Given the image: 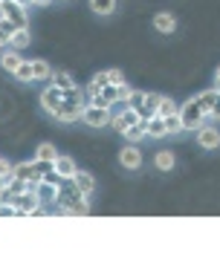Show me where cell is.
Here are the masks:
<instances>
[{
    "mask_svg": "<svg viewBox=\"0 0 220 260\" xmlns=\"http://www.w3.org/2000/svg\"><path fill=\"white\" fill-rule=\"evenodd\" d=\"M206 116H209V113H206L200 104H197V99L185 102V104H183V110H180L183 130H200V127H203V119H206Z\"/></svg>",
    "mask_w": 220,
    "mask_h": 260,
    "instance_id": "1",
    "label": "cell"
},
{
    "mask_svg": "<svg viewBox=\"0 0 220 260\" xmlns=\"http://www.w3.org/2000/svg\"><path fill=\"white\" fill-rule=\"evenodd\" d=\"M0 15L9 20V23H15V29H29L26 12H23V6H20V3H15V0H6V3H0Z\"/></svg>",
    "mask_w": 220,
    "mask_h": 260,
    "instance_id": "2",
    "label": "cell"
},
{
    "mask_svg": "<svg viewBox=\"0 0 220 260\" xmlns=\"http://www.w3.org/2000/svg\"><path fill=\"white\" fill-rule=\"evenodd\" d=\"M52 116L58 121H67V124H70V121H75V119H81L84 116V102H70V99H64Z\"/></svg>",
    "mask_w": 220,
    "mask_h": 260,
    "instance_id": "3",
    "label": "cell"
},
{
    "mask_svg": "<svg viewBox=\"0 0 220 260\" xmlns=\"http://www.w3.org/2000/svg\"><path fill=\"white\" fill-rule=\"evenodd\" d=\"M90 127H104V124H110V107H96V104H87L84 107V116H81Z\"/></svg>",
    "mask_w": 220,
    "mask_h": 260,
    "instance_id": "4",
    "label": "cell"
},
{
    "mask_svg": "<svg viewBox=\"0 0 220 260\" xmlns=\"http://www.w3.org/2000/svg\"><path fill=\"white\" fill-rule=\"evenodd\" d=\"M139 121H142V119H139V113L130 110V107H125V113L113 116V119H110V124L119 130V133H125V127H133V124H139Z\"/></svg>",
    "mask_w": 220,
    "mask_h": 260,
    "instance_id": "5",
    "label": "cell"
},
{
    "mask_svg": "<svg viewBox=\"0 0 220 260\" xmlns=\"http://www.w3.org/2000/svg\"><path fill=\"white\" fill-rule=\"evenodd\" d=\"M64 102V90H61V87H49V90H44V93H41V104H44L46 110L49 113H55L58 110V104Z\"/></svg>",
    "mask_w": 220,
    "mask_h": 260,
    "instance_id": "6",
    "label": "cell"
},
{
    "mask_svg": "<svg viewBox=\"0 0 220 260\" xmlns=\"http://www.w3.org/2000/svg\"><path fill=\"white\" fill-rule=\"evenodd\" d=\"M159 102H162V95H159V93H145V104L139 107V119H142V121L154 119V116H156V107H159Z\"/></svg>",
    "mask_w": 220,
    "mask_h": 260,
    "instance_id": "7",
    "label": "cell"
},
{
    "mask_svg": "<svg viewBox=\"0 0 220 260\" xmlns=\"http://www.w3.org/2000/svg\"><path fill=\"white\" fill-rule=\"evenodd\" d=\"M197 142H200L203 148L211 150V148H217V145H220V133L214 127H200V130H197Z\"/></svg>",
    "mask_w": 220,
    "mask_h": 260,
    "instance_id": "8",
    "label": "cell"
},
{
    "mask_svg": "<svg viewBox=\"0 0 220 260\" xmlns=\"http://www.w3.org/2000/svg\"><path fill=\"white\" fill-rule=\"evenodd\" d=\"M52 168L61 174V177H75V171H78V168H75V162H73L70 156H58V159L52 162Z\"/></svg>",
    "mask_w": 220,
    "mask_h": 260,
    "instance_id": "9",
    "label": "cell"
},
{
    "mask_svg": "<svg viewBox=\"0 0 220 260\" xmlns=\"http://www.w3.org/2000/svg\"><path fill=\"white\" fill-rule=\"evenodd\" d=\"M168 130H165V119L162 116H154V119L145 121V136H165Z\"/></svg>",
    "mask_w": 220,
    "mask_h": 260,
    "instance_id": "10",
    "label": "cell"
},
{
    "mask_svg": "<svg viewBox=\"0 0 220 260\" xmlns=\"http://www.w3.org/2000/svg\"><path fill=\"white\" fill-rule=\"evenodd\" d=\"M35 194L41 203H55V194H58V185H52V182H41V185L35 188Z\"/></svg>",
    "mask_w": 220,
    "mask_h": 260,
    "instance_id": "11",
    "label": "cell"
},
{
    "mask_svg": "<svg viewBox=\"0 0 220 260\" xmlns=\"http://www.w3.org/2000/svg\"><path fill=\"white\" fill-rule=\"evenodd\" d=\"M119 159H122V165H125V168H130V171H133V168H139V162H142V153H139L136 148H125Z\"/></svg>",
    "mask_w": 220,
    "mask_h": 260,
    "instance_id": "12",
    "label": "cell"
},
{
    "mask_svg": "<svg viewBox=\"0 0 220 260\" xmlns=\"http://www.w3.org/2000/svg\"><path fill=\"white\" fill-rule=\"evenodd\" d=\"M73 182H75V188H78V191H81L84 197H87V194L93 191V177H90V174H84V171H75Z\"/></svg>",
    "mask_w": 220,
    "mask_h": 260,
    "instance_id": "13",
    "label": "cell"
},
{
    "mask_svg": "<svg viewBox=\"0 0 220 260\" xmlns=\"http://www.w3.org/2000/svg\"><path fill=\"white\" fill-rule=\"evenodd\" d=\"M15 32H18V29H15V23H9V20L0 15V44H3V47H9V41H12V35H15Z\"/></svg>",
    "mask_w": 220,
    "mask_h": 260,
    "instance_id": "14",
    "label": "cell"
},
{
    "mask_svg": "<svg viewBox=\"0 0 220 260\" xmlns=\"http://www.w3.org/2000/svg\"><path fill=\"white\" fill-rule=\"evenodd\" d=\"M9 47L15 49V52H18V49H26V47H29V29H18V32L12 35Z\"/></svg>",
    "mask_w": 220,
    "mask_h": 260,
    "instance_id": "15",
    "label": "cell"
},
{
    "mask_svg": "<svg viewBox=\"0 0 220 260\" xmlns=\"http://www.w3.org/2000/svg\"><path fill=\"white\" fill-rule=\"evenodd\" d=\"M154 26L159 29V32H174V18H171V15H156L154 18Z\"/></svg>",
    "mask_w": 220,
    "mask_h": 260,
    "instance_id": "16",
    "label": "cell"
},
{
    "mask_svg": "<svg viewBox=\"0 0 220 260\" xmlns=\"http://www.w3.org/2000/svg\"><path fill=\"white\" fill-rule=\"evenodd\" d=\"M0 64H3V70L15 73V70H18V64H20L18 52H3V55H0Z\"/></svg>",
    "mask_w": 220,
    "mask_h": 260,
    "instance_id": "17",
    "label": "cell"
},
{
    "mask_svg": "<svg viewBox=\"0 0 220 260\" xmlns=\"http://www.w3.org/2000/svg\"><path fill=\"white\" fill-rule=\"evenodd\" d=\"M58 156H61V153H58L52 145H41V148H38V153H35V159H44V162H55Z\"/></svg>",
    "mask_w": 220,
    "mask_h": 260,
    "instance_id": "18",
    "label": "cell"
},
{
    "mask_svg": "<svg viewBox=\"0 0 220 260\" xmlns=\"http://www.w3.org/2000/svg\"><path fill=\"white\" fill-rule=\"evenodd\" d=\"M15 75H18V81H32V78H35V75H32V61H20Z\"/></svg>",
    "mask_w": 220,
    "mask_h": 260,
    "instance_id": "19",
    "label": "cell"
},
{
    "mask_svg": "<svg viewBox=\"0 0 220 260\" xmlns=\"http://www.w3.org/2000/svg\"><path fill=\"white\" fill-rule=\"evenodd\" d=\"M90 3H93V12H99V15H110L116 9V0H90Z\"/></svg>",
    "mask_w": 220,
    "mask_h": 260,
    "instance_id": "20",
    "label": "cell"
},
{
    "mask_svg": "<svg viewBox=\"0 0 220 260\" xmlns=\"http://www.w3.org/2000/svg\"><path fill=\"white\" fill-rule=\"evenodd\" d=\"M32 75L41 81V78H49V75H52V70H49V64H46V61H32Z\"/></svg>",
    "mask_w": 220,
    "mask_h": 260,
    "instance_id": "21",
    "label": "cell"
},
{
    "mask_svg": "<svg viewBox=\"0 0 220 260\" xmlns=\"http://www.w3.org/2000/svg\"><path fill=\"white\" fill-rule=\"evenodd\" d=\"M156 168H159V171H171V168H174V156H171V153H168V150H162V153H156Z\"/></svg>",
    "mask_w": 220,
    "mask_h": 260,
    "instance_id": "22",
    "label": "cell"
},
{
    "mask_svg": "<svg viewBox=\"0 0 220 260\" xmlns=\"http://www.w3.org/2000/svg\"><path fill=\"white\" fill-rule=\"evenodd\" d=\"M52 84H55V87H61V90H73V87H75V81L67 73H55L52 75Z\"/></svg>",
    "mask_w": 220,
    "mask_h": 260,
    "instance_id": "23",
    "label": "cell"
},
{
    "mask_svg": "<svg viewBox=\"0 0 220 260\" xmlns=\"http://www.w3.org/2000/svg\"><path fill=\"white\" fill-rule=\"evenodd\" d=\"M174 113H180V110H177V104L171 102V99H162L159 107H156V116H162V119H165V116H174Z\"/></svg>",
    "mask_w": 220,
    "mask_h": 260,
    "instance_id": "24",
    "label": "cell"
},
{
    "mask_svg": "<svg viewBox=\"0 0 220 260\" xmlns=\"http://www.w3.org/2000/svg\"><path fill=\"white\" fill-rule=\"evenodd\" d=\"M214 99H217V90H209V93H200V95H197V104H200L203 110L209 113L211 104H214Z\"/></svg>",
    "mask_w": 220,
    "mask_h": 260,
    "instance_id": "25",
    "label": "cell"
},
{
    "mask_svg": "<svg viewBox=\"0 0 220 260\" xmlns=\"http://www.w3.org/2000/svg\"><path fill=\"white\" fill-rule=\"evenodd\" d=\"M122 136H125V139H142V136H145V121H139V124H133V127H125Z\"/></svg>",
    "mask_w": 220,
    "mask_h": 260,
    "instance_id": "26",
    "label": "cell"
},
{
    "mask_svg": "<svg viewBox=\"0 0 220 260\" xmlns=\"http://www.w3.org/2000/svg\"><path fill=\"white\" fill-rule=\"evenodd\" d=\"M165 130H168V133L183 130V119H180V113H174V116H165Z\"/></svg>",
    "mask_w": 220,
    "mask_h": 260,
    "instance_id": "27",
    "label": "cell"
},
{
    "mask_svg": "<svg viewBox=\"0 0 220 260\" xmlns=\"http://www.w3.org/2000/svg\"><path fill=\"white\" fill-rule=\"evenodd\" d=\"M101 95H104V102L107 104H116L119 102V87H116V84H107V87L101 90Z\"/></svg>",
    "mask_w": 220,
    "mask_h": 260,
    "instance_id": "28",
    "label": "cell"
},
{
    "mask_svg": "<svg viewBox=\"0 0 220 260\" xmlns=\"http://www.w3.org/2000/svg\"><path fill=\"white\" fill-rule=\"evenodd\" d=\"M0 177L6 179V182H12V179H15V165L6 162V159H0Z\"/></svg>",
    "mask_w": 220,
    "mask_h": 260,
    "instance_id": "29",
    "label": "cell"
},
{
    "mask_svg": "<svg viewBox=\"0 0 220 260\" xmlns=\"http://www.w3.org/2000/svg\"><path fill=\"white\" fill-rule=\"evenodd\" d=\"M130 107V110H136L139 113V107H142V104H145V93H130L128 95V102H125Z\"/></svg>",
    "mask_w": 220,
    "mask_h": 260,
    "instance_id": "30",
    "label": "cell"
},
{
    "mask_svg": "<svg viewBox=\"0 0 220 260\" xmlns=\"http://www.w3.org/2000/svg\"><path fill=\"white\" fill-rule=\"evenodd\" d=\"M116 87H119V102H128V95L133 93V90H130V87H128V81H122V84H116Z\"/></svg>",
    "mask_w": 220,
    "mask_h": 260,
    "instance_id": "31",
    "label": "cell"
},
{
    "mask_svg": "<svg viewBox=\"0 0 220 260\" xmlns=\"http://www.w3.org/2000/svg\"><path fill=\"white\" fill-rule=\"evenodd\" d=\"M107 75H110V84H122V81H125L122 70H107Z\"/></svg>",
    "mask_w": 220,
    "mask_h": 260,
    "instance_id": "32",
    "label": "cell"
},
{
    "mask_svg": "<svg viewBox=\"0 0 220 260\" xmlns=\"http://www.w3.org/2000/svg\"><path fill=\"white\" fill-rule=\"evenodd\" d=\"M209 116H211V119H220V93H217V99H214V104H211Z\"/></svg>",
    "mask_w": 220,
    "mask_h": 260,
    "instance_id": "33",
    "label": "cell"
},
{
    "mask_svg": "<svg viewBox=\"0 0 220 260\" xmlns=\"http://www.w3.org/2000/svg\"><path fill=\"white\" fill-rule=\"evenodd\" d=\"M0 217H18V211L12 205H0Z\"/></svg>",
    "mask_w": 220,
    "mask_h": 260,
    "instance_id": "34",
    "label": "cell"
},
{
    "mask_svg": "<svg viewBox=\"0 0 220 260\" xmlns=\"http://www.w3.org/2000/svg\"><path fill=\"white\" fill-rule=\"evenodd\" d=\"M15 3H20V6H29V3H35V0H15Z\"/></svg>",
    "mask_w": 220,
    "mask_h": 260,
    "instance_id": "35",
    "label": "cell"
},
{
    "mask_svg": "<svg viewBox=\"0 0 220 260\" xmlns=\"http://www.w3.org/2000/svg\"><path fill=\"white\" fill-rule=\"evenodd\" d=\"M214 90L220 93V70H217V81H214Z\"/></svg>",
    "mask_w": 220,
    "mask_h": 260,
    "instance_id": "36",
    "label": "cell"
},
{
    "mask_svg": "<svg viewBox=\"0 0 220 260\" xmlns=\"http://www.w3.org/2000/svg\"><path fill=\"white\" fill-rule=\"evenodd\" d=\"M3 188H6V179H3V177H0V191H3Z\"/></svg>",
    "mask_w": 220,
    "mask_h": 260,
    "instance_id": "37",
    "label": "cell"
},
{
    "mask_svg": "<svg viewBox=\"0 0 220 260\" xmlns=\"http://www.w3.org/2000/svg\"><path fill=\"white\" fill-rule=\"evenodd\" d=\"M35 3H38V6H44V3H49V0H35Z\"/></svg>",
    "mask_w": 220,
    "mask_h": 260,
    "instance_id": "38",
    "label": "cell"
},
{
    "mask_svg": "<svg viewBox=\"0 0 220 260\" xmlns=\"http://www.w3.org/2000/svg\"><path fill=\"white\" fill-rule=\"evenodd\" d=\"M0 52H3V44H0Z\"/></svg>",
    "mask_w": 220,
    "mask_h": 260,
    "instance_id": "39",
    "label": "cell"
},
{
    "mask_svg": "<svg viewBox=\"0 0 220 260\" xmlns=\"http://www.w3.org/2000/svg\"><path fill=\"white\" fill-rule=\"evenodd\" d=\"M0 3H6V0H0Z\"/></svg>",
    "mask_w": 220,
    "mask_h": 260,
    "instance_id": "40",
    "label": "cell"
}]
</instances>
